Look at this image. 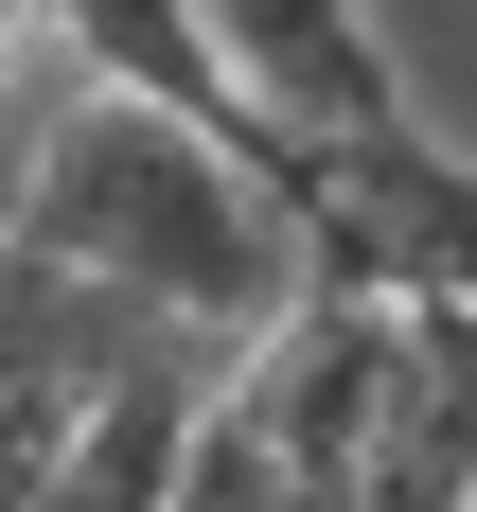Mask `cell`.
Wrapping results in <instances>:
<instances>
[{
    "label": "cell",
    "instance_id": "obj_1",
    "mask_svg": "<svg viewBox=\"0 0 477 512\" xmlns=\"http://www.w3.org/2000/svg\"><path fill=\"white\" fill-rule=\"evenodd\" d=\"M0 248L89 283V301H142V318H195L248 354L265 318L301 301V230L248 159H212L195 124H159L124 89H71L36 124V159L0 177Z\"/></svg>",
    "mask_w": 477,
    "mask_h": 512
},
{
    "label": "cell",
    "instance_id": "obj_6",
    "mask_svg": "<svg viewBox=\"0 0 477 512\" xmlns=\"http://www.w3.org/2000/svg\"><path fill=\"white\" fill-rule=\"evenodd\" d=\"M36 71H71V53H53V0H0V106L36 89Z\"/></svg>",
    "mask_w": 477,
    "mask_h": 512
},
{
    "label": "cell",
    "instance_id": "obj_5",
    "mask_svg": "<svg viewBox=\"0 0 477 512\" xmlns=\"http://www.w3.org/2000/svg\"><path fill=\"white\" fill-rule=\"evenodd\" d=\"M159 512H354V460H318V442H283V424L212 371L195 389V442H177V495Z\"/></svg>",
    "mask_w": 477,
    "mask_h": 512
},
{
    "label": "cell",
    "instance_id": "obj_3",
    "mask_svg": "<svg viewBox=\"0 0 477 512\" xmlns=\"http://www.w3.org/2000/svg\"><path fill=\"white\" fill-rule=\"evenodd\" d=\"M195 18H212L230 89H248L283 142H354V124H389V106H407L354 0H195Z\"/></svg>",
    "mask_w": 477,
    "mask_h": 512
},
{
    "label": "cell",
    "instance_id": "obj_4",
    "mask_svg": "<svg viewBox=\"0 0 477 512\" xmlns=\"http://www.w3.org/2000/svg\"><path fill=\"white\" fill-rule=\"evenodd\" d=\"M212 371H230V336H177V354L106 371L89 407L53 424L36 512H159V495H177V442H195V389H212Z\"/></svg>",
    "mask_w": 477,
    "mask_h": 512
},
{
    "label": "cell",
    "instance_id": "obj_2",
    "mask_svg": "<svg viewBox=\"0 0 477 512\" xmlns=\"http://www.w3.org/2000/svg\"><path fill=\"white\" fill-rule=\"evenodd\" d=\"M283 230H301V301H460L477 318V159H442L407 106L318 142Z\"/></svg>",
    "mask_w": 477,
    "mask_h": 512
}]
</instances>
